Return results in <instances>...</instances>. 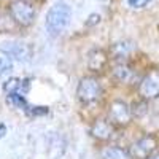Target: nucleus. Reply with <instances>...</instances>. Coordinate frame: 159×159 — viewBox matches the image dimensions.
<instances>
[{
	"label": "nucleus",
	"mask_w": 159,
	"mask_h": 159,
	"mask_svg": "<svg viewBox=\"0 0 159 159\" xmlns=\"http://www.w3.org/2000/svg\"><path fill=\"white\" fill-rule=\"evenodd\" d=\"M72 19V7L67 2H56L52 5L46 16H45V27L48 35L51 37H59L65 29L69 27Z\"/></svg>",
	"instance_id": "1"
},
{
	"label": "nucleus",
	"mask_w": 159,
	"mask_h": 159,
	"mask_svg": "<svg viewBox=\"0 0 159 159\" xmlns=\"http://www.w3.org/2000/svg\"><path fill=\"white\" fill-rule=\"evenodd\" d=\"M8 13L11 21L19 27H30L37 18V10L34 3L27 0H11L8 5Z\"/></svg>",
	"instance_id": "2"
},
{
	"label": "nucleus",
	"mask_w": 159,
	"mask_h": 159,
	"mask_svg": "<svg viewBox=\"0 0 159 159\" xmlns=\"http://www.w3.org/2000/svg\"><path fill=\"white\" fill-rule=\"evenodd\" d=\"M103 96V88L100 81L94 75H88L80 80V83L76 86V99L88 105V103H94Z\"/></svg>",
	"instance_id": "3"
},
{
	"label": "nucleus",
	"mask_w": 159,
	"mask_h": 159,
	"mask_svg": "<svg viewBox=\"0 0 159 159\" xmlns=\"http://www.w3.org/2000/svg\"><path fill=\"white\" fill-rule=\"evenodd\" d=\"M159 148V140L153 134H147L140 139H137L129 147V154L132 159H147Z\"/></svg>",
	"instance_id": "4"
},
{
	"label": "nucleus",
	"mask_w": 159,
	"mask_h": 159,
	"mask_svg": "<svg viewBox=\"0 0 159 159\" xmlns=\"http://www.w3.org/2000/svg\"><path fill=\"white\" fill-rule=\"evenodd\" d=\"M107 119L115 127H126L132 121V111L130 107L124 100H113L108 105Z\"/></svg>",
	"instance_id": "5"
},
{
	"label": "nucleus",
	"mask_w": 159,
	"mask_h": 159,
	"mask_svg": "<svg viewBox=\"0 0 159 159\" xmlns=\"http://www.w3.org/2000/svg\"><path fill=\"white\" fill-rule=\"evenodd\" d=\"M140 99L153 100L159 97V70H150L145 73L137 86Z\"/></svg>",
	"instance_id": "6"
},
{
	"label": "nucleus",
	"mask_w": 159,
	"mask_h": 159,
	"mask_svg": "<svg viewBox=\"0 0 159 159\" xmlns=\"http://www.w3.org/2000/svg\"><path fill=\"white\" fill-rule=\"evenodd\" d=\"M0 52L5 56H8L11 61H18V62H27L32 59V48L30 45L19 43V42H8L0 46Z\"/></svg>",
	"instance_id": "7"
},
{
	"label": "nucleus",
	"mask_w": 159,
	"mask_h": 159,
	"mask_svg": "<svg viewBox=\"0 0 159 159\" xmlns=\"http://www.w3.org/2000/svg\"><path fill=\"white\" fill-rule=\"evenodd\" d=\"M116 129L118 127H115L107 118H97L96 121L91 124L89 134L97 142H110L116 134Z\"/></svg>",
	"instance_id": "8"
},
{
	"label": "nucleus",
	"mask_w": 159,
	"mask_h": 159,
	"mask_svg": "<svg viewBox=\"0 0 159 159\" xmlns=\"http://www.w3.org/2000/svg\"><path fill=\"white\" fill-rule=\"evenodd\" d=\"M67 151V140L59 132H48L46 135V154L49 159H61Z\"/></svg>",
	"instance_id": "9"
},
{
	"label": "nucleus",
	"mask_w": 159,
	"mask_h": 159,
	"mask_svg": "<svg viewBox=\"0 0 159 159\" xmlns=\"http://www.w3.org/2000/svg\"><path fill=\"white\" fill-rule=\"evenodd\" d=\"M108 52L102 48H94L88 52V70L91 73H102L108 65Z\"/></svg>",
	"instance_id": "10"
},
{
	"label": "nucleus",
	"mask_w": 159,
	"mask_h": 159,
	"mask_svg": "<svg viewBox=\"0 0 159 159\" xmlns=\"http://www.w3.org/2000/svg\"><path fill=\"white\" fill-rule=\"evenodd\" d=\"M135 70L126 62H116V65L111 69V78L119 84H130L135 81Z\"/></svg>",
	"instance_id": "11"
},
{
	"label": "nucleus",
	"mask_w": 159,
	"mask_h": 159,
	"mask_svg": "<svg viewBox=\"0 0 159 159\" xmlns=\"http://www.w3.org/2000/svg\"><path fill=\"white\" fill-rule=\"evenodd\" d=\"M132 49H134V45L127 40H123V42H116L111 45L108 57H111L116 62H126V59L130 56Z\"/></svg>",
	"instance_id": "12"
},
{
	"label": "nucleus",
	"mask_w": 159,
	"mask_h": 159,
	"mask_svg": "<svg viewBox=\"0 0 159 159\" xmlns=\"http://www.w3.org/2000/svg\"><path fill=\"white\" fill-rule=\"evenodd\" d=\"M100 157L102 159H132L129 151L121 148V147H115V145H107L100 150Z\"/></svg>",
	"instance_id": "13"
},
{
	"label": "nucleus",
	"mask_w": 159,
	"mask_h": 159,
	"mask_svg": "<svg viewBox=\"0 0 159 159\" xmlns=\"http://www.w3.org/2000/svg\"><path fill=\"white\" fill-rule=\"evenodd\" d=\"M30 80H21V78H10L3 83V91L7 94L10 92H25L29 91Z\"/></svg>",
	"instance_id": "14"
},
{
	"label": "nucleus",
	"mask_w": 159,
	"mask_h": 159,
	"mask_svg": "<svg viewBox=\"0 0 159 159\" xmlns=\"http://www.w3.org/2000/svg\"><path fill=\"white\" fill-rule=\"evenodd\" d=\"M7 103L11 105L13 108H22L24 111H27V108L30 107L27 99L22 96V92H10V94H7Z\"/></svg>",
	"instance_id": "15"
},
{
	"label": "nucleus",
	"mask_w": 159,
	"mask_h": 159,
	"mask_svg": "<svg viewBox=\"0 0 159 159\" xmlns=\"http://www.w3.org/2000/svg\"><path fill=\"white\" fill-rule=\"evenodd\" d=\"M130 111H132V118H143L148 113V103L145 99H140L137 102H134L130 105Z\"/></svg>",
	"instance_id": "16"
},
{
	"label": "nucleus",
	"mask_w": 159,
	"mask_h": 159,
	"mask_svg": "<svg viewBox=\"0 0 159 159\" xmlns=\"http://www.w3.org/2000/svg\"><path fill=\"white\" fill-rule=\"evenodd\" d=\"M13 67V62L10 57H0V76H3L5 73H8Z\"/></svg>",
	"instance_id": "17"
},
{
	"label": "nucleus",
	"mask_w": 159,
	"mask_h": 159,
	"mask_svg": "<svg viewBox=\"0 0 159 159\" xmlns=\"http://www.w3.org/2000/svg\"><path fill=\"white\" fill-rule=\"evenodd\" d=\"M153 0H127V7L134 8V10H140V8H145L147 5H150Z\"/></svg>",
	"instance_id": "18"
},
{
	"label": "nucleus",
	"mask_w": 159,
	"mask_h": 159,
	"mask_svg": "<svg viewBox=\"0 0 159 159\" xmlns=\"http://www.w3.org/2000/svg\"><path fill=\"white\" fill-rule=\"evenodd\" d=\"M102 16L99 15V13H92V15H89L88 21H86V27H92V25H97L100 22Z\"/></svg>",
	"instance_id": "19"
},
{
	"label": "nucleus",
	"mask_w": 159,
	"mask_h": 159,
	"mask_svg": "<svg viewBox=\"0 0 159 159\" xmlns=\"http://www.w3.org/2000/svg\"><path fill=\"white\" fill-rule=\"evenodd\" d=\"M7 135V124L0 123V139H3Z\"/></svg>",
	"instance_id": "20"
},
{
	"label": "nucleus",
	"mask_w": 159,
	"mask_h": 159,
	"mask_svg": "<svg viewBox=\"0 0 159 159\" xmlns=\"http://www.w3.org/2000/svg\"><path fill=\"white\" fill-rule=\"evenodd\" d=\"M147 159H159V148H157V150H156V151H154L151 156H148Z\"/></svg>",
	"instance_id": "21"
},
{
	"label": "nucleus",
	"mask_w": 159,
	"mask_h": 159,
	"mask_svg": "<svg viewBox=\"0 0 159 159\" xmlns=\"http://www.w3.org/2000/svg\"><path fill=\"white\" fill-rule=\"evenodd\" d=\"M27 2H32V0H27Z\"/></svg>",
	"instance_id": "22"
}]
</instances>
